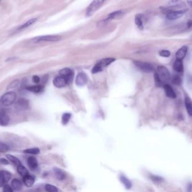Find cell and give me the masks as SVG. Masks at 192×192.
<instances>
[{
	"instance_id": "cell-44",
	"label": "cell",
	"mask_w": 192,
	"mask_h": 192,
	"mask_svg": "<svg viewBox=\"0 0 192 192\" xmlns=\"http://www.w3.org/2000/svg\"><path fill=\"white\" fill-rule=\"evenodd\" d=\"M2 1V0H0V3H1V2Z\"/></svg>"
},
{
	"instance_id": "cell-26",
	"label": "cell",
	"mask_w": 192,
	"mask_h": 192,
	"mask_svg": "<svg viewBox=\"0 0 192 192\" xmlns=\"http://www.w3.org/2000/svg\"><path fill=\"white\" fill-rule=\"evenodd\" d=\"M17 171L19 174L23 177H24L26 175L29 174L28 170L25 168L24 166H23L21 164L17 166Z\"/></svg>"
},
{
	"instance_id": "cell-1",
	"label": "cell",
	"mask_w": 192,
	"mask_h": 192,
	"mask_svg": "<svg viewBox=\"0 0 192 192\" xmlns=\"http://www.w3.org/2000/svg\"><path fill=\"white\" fill-rule=\"evenodd\" d=\"M17 95L15 92L9 91L4 94L0 99V102L5 107H9L13 104L16 100Z\"/></svg>"
},
{
	"instance_id": "cell-6",
	"label": "cell",
	"mask_w": 192,
	"mask_h": 192,
	"mask_svg": "<svg viewBox=\"0 0 192 192\" xmlns=\"http://www.w3.org/2000/svg\"><path fill=\"white\" fill-rule=\"evenodd\" d=\"M134 63L139 69L143 72L150 73L153 71V67L150 63L140 61H134Z\"/></svg>"
},
{
	"instance_id": "cell-18",
	"label": "cell",
	"mask_w": 192,
	"mask_h": 192,
	"mask_svg": "<svg viewBox=\"0 0 192 192\" xmlns=\"http://www.w3.org/2000/svg\"><path fill=\"white\" fill-rule=\"evenodd\" d=\"M170 8L181 7L185 5L184 2L182 0H170L168 3Z\"/></svg>"
},
{
	"instance_id": "cell-28",
	"label": "cell",
	"mask_w": 192,
	"mask_h": 192,
	"mask_svg": "<svg viewBox=\"0 0 192 192\" xmlns=\"http://www.w3.org/2000/svg\"><path fill=\"white\" fill-rule=\"evenodd\" d=\"M6 157L8 158L9 160H10L11 162H12L13 163H14L16 166H19L21 165V162L18 158H17L16 157L14 156L11 154H6Z\"/></svg>"
},
{
	"instance_id": "cell-27",
	"label": "cell",
	"mask_w": 192,
	"mask_h": 192,
	"mask_svg": "<svg viewBox=\"0 0 192 192\" xmlns=\"http://www.w3.org/2000/svg\"><path fill=\"white\" fill-rule=\"evenodd\" d=\"M120 180L124 184V186L126 187V189H130L132 187V183L128 179H127L126 177L124 176H120Z\"/></svg>"
},
{
	"instance_id": "cell-11",
	"label": "cell",
	"mask_w": 192,
	"mask_h": 192,
	"mask_svg": "<svg viewBox=\"0 0 192 192\" xmlns=\"http://www.w3.org/2000/svg\"><path fill=\"white\" fill-rule=\"evenodd\" d=\"M87 80L88 78L86 74L83 72H80L78 74L76 77L75 83L78 86L82 87L86 84Z\"/></svg>"
},
{
	"instance_id": "cell-17",
	"label": "cell",
	"mask_w": 192,
	"mask_h": 192,
	"mask_svg": "<svg viewBox=\"0 0 192 192\" xmlns=\"http://www.w3.org/2000/svg\"><path fill=\"white\" fill-rule=\"evenodd\" d=\"M27 163L29 168L33 171L36 170L38 167V161L34 157H29L27 160Z\"/></svg>"
},
{
	"instance_id": "cell-23",
	"label": "cell",
	"mask_w": 192,
	"mask_h": 192,
	"mask_svg": "<svg viewBox=\"0 0 192 192\" xmlns=\"http://www.w3.org/2000/svg\"><path fill=\"white\" fill-rule=\"evenodd\" d=\"M54 173L55 177L58 180H62L65 178V173L60 168H54Z\"/></svg>"
},
{
	"instance_id": "cell-29",
	"label": "cell",
	"mask_w": 192,
	"mask_h": 192,
	"mask_svg": "<svg viewBox=\"0 0 192 192\" xmlns=\"http://www.w3.org/2000/svg\"><path fill=\"white\" fill-rule=\"evenodd\" d=\"M23 152L25 153H27V154L37 155V154H39L40 150H39V149H38L37 148H30V149H25L23 151Z\"/></svg>"
},
{
	"instance_id": "cell-22",
	"label": "cell",
	"mask_w": 192,
	"mask_h": 192,
	"mask_svg": "<svg viewBox=\"0 0 192 192\" xmlns=\"http://www.w3.org/2000/svg\"><path fill=\"white\" fill-rule=\"evenodd\" d=\"M11 187L13 190L19 191L23 188L22 183L18 179H14L11 181Z\"/></svg>"
},
{
	"instance_id": "cell-39",
	"label": "cell",
	"mask_w": 192,
	"mask_h": 192,
	"mask_svg": "<svg viewBox=\"0 0 192 192\" xmlns=\"http://www.w3.org/2000/svg\"><path fill=\"white\" fill-rule=\"evenodd\" d=\"M32 81L35 84H38L40 81V78L38 76H34L32 78Z\"/></svg>"
},
{
	"instance_id": "cell-30",
	"label": "cell",
	"mask_w": 192,
	"mask_h": 192,
	"mask_svg": "<svg viewBox=\"0 0 192 192\" xmlns=\"http://www.w3.org/2000/svg\"><path fill=\"white\" fill-rule=\"evenodd\" d=\"M154 78H155V83H156L157 86H158V87L163 86L164 84L162 82V81L161 80V79L159 77V76H158V74L157 73V72H155V73Z\"/></svg>"
},
{
	"instance_id": "cell-13",
	"label": "cell",
	"mask_w": 192,
	"mask_h": 192,
	"mask_svg": "<svg viewBox=\"0 0 192 192\" xmlns=\"http://www.w3.org/2000/svg\"><path fill=\"white\" fill-rule=\"evenodd\" d=\"M10 118L4 110H0V126H6L9 124Z\"/></svg>"
},
{
	"instance_id": "cell-5",
	"label": "cell",
	"mask_w": 192,
	"mask_h": 192,
	"mask_svg": "<svg viewBox=\"0 0 192 192\" xmlns=\"http://www.w3.org/2000/svg\"><path fill=\"white\" fill-rule=\"evenodd\" d=\"M156 72L164 84H165V82H168L170 79L171 78L170 73L168 71V68H166L165 66H158Z\"/></svg>"
},
{
	"instance_id": "cell-34",
	"label": "cell",
	"mask_w": 192,
	"mask_h": 192,
	"mask_svg": "<svg viewBox=\"0 0 192 192\" xmlns=\"http://www.w3.org/2000/svg\"><path fill=\"white\" fill-rule=\"evenodd\" d=\"M19 80L18 79H15L14 81H12L9 85L7 87V89H14V88H15L17 86H18L19 84Z\"/></svg>"
},
{
	"instance_id": "cell-31",
	"label": "cell",
	"mask_w": 192,
	"mask_h": 192,
	"mask_svg": "<svg viewBox=\"0 0 192 192\" xmlns=\"http://www.w3.org/2000/svg\"><path fill=\"white\" fill-rule=\"evenodd\" d=\"M71 118V114L66 113L63 114L62 117V123L63 125H66Z\"/></svg>"
},
{
	"instance_id": "cell-4",
	"label": "cell",
	"mask_w": 192,
	"mask_h": 192,
	"mask_svg": "<svg viewBox=\"0 0 192 192\" xmlns=\"http://www.w3.org/2000/svg\"><path fill=\"white\" fill-rule=\"evenodd\" d=\"M106 0H94L88 7L86 12V16L89 17L93 15L102 6Z\"/></svg>"
},
{
	"instance_id": "cell-9",
	"label": "cell",
	"mask_w": 192,
	"mask_h": 192,
	"mask_svg": "<svg viewBox=\"0 0 192 192\" xmlns=\"http://www.w3.org/2000/svg\"><path fill=\"white\" fill-rule=\"evenodd\" d=\"M60 76L64 77L66 79L67 84H70L72 81V78L74 77V72L72 69L69 68H64L60 70L59 72Z\"/></svg>"
},
{
	"instance_id": "cell-10",
	"label": "cell",
	"mask_w": 192,
	"mask_h": 192,
	"mask_svg": "<svg viewBox=\"0 0 192 192\" xmlns=\"http://www.w3.org/2000/svg\"><path fill=\"white\" fill-rule=\"evenodd\" d=\"M11 178L10 173L6 171H0V187L4 186L9 182Z\"/></svg>"
},
{
	"instance_id": "cell-36",
	"label": "cell",
	"mask_w": 192,
	"mask_h": 192,
	"mask_svg": "<svg viewBox=\"0 0 192 192\" xmlns=\"http://www.w3.org/2000/svg\"><path fill=\"white\" fill-rule=\"evenodd\" d=\"M9 150L8 146L2 142L0 141V152L5 153Z\"/></svg>"
},
{
	"instance_id": "cell-7",
	"label": "cell",
	"mask_w": 192,
	"mask_h": 192,
	"mask_svg": "<svg viewBox=\"0 0 192 192\" xmlns=\"http://www.w3.org/2000/svg\"><path fill=\"white\" fill-rule=\"evenodd\" d=\"M186 12V10H176V11L172 10L170 12L166 13V18L168 20H177L179 18H181L184 15V14Z\"/></svg>"
},
{
	"instance_id": "cell-25",
	"label": "cell",
	"mask_w": 192,
	"mask_h": 192,
	"mask_svg": "<svg viewBox=\"0 0 192 192\" xmlns=\"http://www.w3.org/2000/svg\"><path fill=\"white\" fill-rule=\"evenodd\" d=\"M185 104L188 113L192 117V101L189 97H186Z\"/></svg>"
},
{
	"instance_id": "cell-21",
	"label": "cell",
	"mask_w": 192,
	"mask_h": 192,
	"mask_svg": "<svg viewBox=\"0 0 192 192\" xmlns=\"http://www.w3.org/2000/svg\"><path fill=\"white\" fill-rule=\"evenodd\" d=\"M183 63L182 60L176 59L173 64V69L175 72L181 73L183 71Z\"/></svg>"
},
{
	"instance_id": "cell-12",
	"label": "cell",
	"mask_w": 192,
	"mask_h": 192,
	"mask_svg": "<svg viewBox=\"0 0 192 192\" xmlns=\"http://www.w3.org/2000/svg\"><path fill=\"white\" fill-rule=\"evenodd\" d=\"M53 84L55 87L57 88H62L67 84V82L65 78L60 75L59 76L54 78L53 81Z\"/></svg>"
},
{
	"instance_id": "cell-2",
	"label": "cell",
	"mask_w": 192,
	"mask_h": 192,
	"mask_svg": "<svg viewBox=\"0 0 192 192\" xmlns=\"http://www.w3.org/2000/svg\"><path fill=\"white\" fill-rule=\"evenodd\" d=\"M115 60V58H111L102 59V60L99 61L97 64H96V65L93 67L92 72L93 73L101 72L105 67L111 64L112 62L114 61Z\"/></svg>"
},
{
	"instance_id": "cell-43",
	"label": "cell",
	"mask_w": 192,
	"mask_h": 192,
	"mask_svg": "<svg viewBox=\"0 0 192 192\" xmlns=\"http://www.w3.org/2000/svg\"><path fill=\"white\" fill-rule=\"evenodd\" d=\"M192 184H189V185L188 186V191H189V192H191V191H192Z\"/></svg>"
},
{
	"instance_id": "cell-41",
	"label": "cell",
	"mask_w": 192,
	"mask_h": 192,
	"mask_svg": "<svg viewBox=\"0 0 192 192\" xmlns=\"http://www.w3.org/2000/svg\"><path fill=\"white\" fill-rule=\"evenodd\" d=\"M186 26L188 28H191L192 27V20H189L187 23H186Z\"/></svg>"
},
{
	"instance_id": "cell-20",
	"label": "cell",
	"mask_w": 192,
	"mask_h": 192,
	"mask_svg": "<svg viewBox=\"0 0 192 192\" xmlns=\"http://www.w3.org/2000/svg\"><path fill=\"white\" fill-rule=\"evenodd\" d=\"M35 181V179L33 176L29 174L26 175L23 177V182L24 184L27 187H31L33 186Z\"/></svg>"
},
{
	"instance_id": "cell-42",
	"label": "cell",
	"mask_w": 192,
	"mask_h": 192,
	"mask_svg": "<svg viewBox=\"0 0 192 192\" xmlns=\"http://www.w3.org/2000/svg\"><path fill=\"white\" fill-rule=\"evenodd\" d=\"M188 4L192 8V0H186Z\"/></svg>"
},
{
	"instance_id": "cell-37",
	"label": "cell",
	"mask_w": 192,
	"mask_h": 192,
	"mask_svg": "<svg viewBox=\"0 0 192 192\" xmlns=\"http://www.w3.org/2000/svg\"><path fill=\"white\" fill-rule=\"evenodd\" d=\"M150 179L153 181L154 182H156V183H160L163 180V178L158 176H156V175H151L150 176Z\"/></svg>"
},
{
	"instance_id": "cell-35",
	"label": "cell",
	"mask_w": 192,
	"mask_h": 192,
	"mask_svg": "<svg viewBox=\"0 0 192 192\" xmlns=\"http://www.w3.org/2000/svg\"><path fill=\"white\" fill-rule=\"evenodd\" d=\"M172 81H173V83L176 85H179L181 83V78L178 75L174 76L173 78V79H172Z\"/></svg>"
},
{
	"instance_id": "cell-3",
	"label": "cell",
	"mask_w": 192,
	"mask_h": 192,
	"mask_svg": "<svg viewBox=\"0 0 192 192\" xmlns=\"http://www.w3.org/2000/svg\"><path fill=\"white\" fill-rule=\"evenodd\" d=\"M61 37L57 35H46V36H38L33 38L31 42L33 43H39L42 42H57L60 41Z\"/></svg>"
},
{
	"instance_id": "cell-14",
	"label": "cell",
	"mask_w": 192,
	"mask_h": 192,
	"mask_svg": "<svg viewBox=\"0 0 192 192\" xmlns=\"http://www.w3.org/2000/svg\"><path fill=\"white\" fill-rule=\"evenodd\" d=\"M188 47L186 46H182L180 49H179L175 54V56L176 59L182 60L184 59L186 56L187 51H188Z\"/></svg>"
},
{
	"instance_id": "cell-38",
	"label": "cell",
	"mask_w": 192,
	"mask_h": 192,
	"mask_svg": "<svg viewBox=\"0 0 192 192\" xmlns=\"http://www.w3.org/2000/svg\"><path fill=\"white\" fill-rule=\"evenodd\" d=\"M3 192H13V189L12 187L7 185V184H5L3 186Z\"/></svg>"
},
{
	"instance_id": "cell-40",
	"label": "cell",
	"mask_w": 192,
	"mask_h": 192,
	"mask_svg": "<svg viewBox=\"0 0 192 192\" xmlns=\"http://www.w3.org/2000/svg\"><path fill=\"white\" fill-rule=\"evenodd\" d=\"M0 162L2 164L4 165H8L9 164V161L7 160H6V159H5V158H1L0 159Z\"/></svg>"
},
{
	"instance_id": "cell-32",
	"label": "cell",
	"mask_w": 192,
	"mask_h": 192,
	"mask_svg": "<svg viewBox=\"0 0 192 192\" xmlns=\"http://www.w3.org/2000/svg\"><path fill=\"white\" fill-rule=\"evenodd\" d=\"M45 189L48 192H58V189L56 186L51 184H46L45 186Z\"/></svg>"
},
{
	"instance_id": "cell-24",
	"label": "cell",
	"mask_w": 192,
	"mask_h": 192,
	"mask_svg": "<svg viewBox=\"0 0 192 192\" xmlns=\"http://www.w3.org/2000/svg\"><path fill=\"white\" fill-rule=\"evenodd\" d=\"M43 86L40 84H36V85H33L29 86L27 88V89L31 92H34V93H39L41 92L43 90Z\"/></svg>"
},
{
	"instance_id": "cell-16",
	"label": "cell",
	"mask_w": 192,
	"mask_h": 192,
	"mask_svg": "<svg viewBox=\"0 0 192 192\" xmlns=\"http://www.w3.org/2000/svg\"><path fill=\"white\" fill-rule=\"evenodd\" d=\"M143 18L144 15L141 14H138L135 18V23L137 25L138 28L140 30H143L144 29V25H143Z\"/></svg>"
},
{
	"instance_id": "cell-8",
	"label": "cell",
	"mask_w": 192,
	"mask_h": 192,
	"mask_svg": "<svg viewBox=\"0 0 192 192\" xmlns=\"http://www.w3.org/2000/svg\"><path fill=\"white\" fill-rule=\"evenodd\" d=\"M124 13V12L123 10H118V11H116L114 12L110 13L108 14L107 17L105 19L103 20L102 21L98 23V25L100 24V26L102 25V24H105L107 23L108 22L115 19L116 18H119L121 15H123Z\"/></svg>"
},
{
	"instance_id": "cell-33",
	"label": "cell",
	"mask_w": 192,
	"mask_h": 192,
	"mask_svg": "<svg viewBox=\"0 0 192 192\" xmlns=\"http://www.w3.org/2000/svg\"><path fill=\"white\" fill-rule=\"evenodd\" d=\"M160 56L164 58H168L171 56V52L168 50H161L159 51Z\"/></svg>"
},
{
	"instance_id": "cell-15",
	"label": "cell",
	"mask_w": 192,
	"mask_h": 192,
	"mask_svg": "<svg viewBox=\"0 0 192 192\" xmlns=\"http://www.w3.org/2000/svg\"><path fill=\"white\" fill-rule=\"evenodd\" d=\"M163 87L166 96L172 99H175L176 97V93L169 84H165Z\"/></svg>"
},
{
	"instance_id": "cell-19",
	"label": "cell",
	"mask_w": 192,
	"mask_h": 192,
	"mask_svg": "<svg viewBox=\"0 0 192 192\" xmlns=\"http://www.w3.org/2000/svg\"><path fill=\"white\" fill-rule=\"evenodd\" d=\"M37 20V18H32L30 20H29L28 21H27V22L24 23V24H21V25H20L19 27L17 28V31H21V30H24L25 29L28 28L29 27L31 26L32 25L35 23Z\"/></svg>"
}]
</instances>
